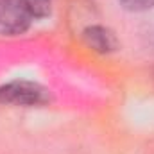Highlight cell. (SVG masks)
I'll use <instances>...</instances> for the list:
<instances>
[{
  "label": "cell",
  "mask_w": 154,
  "mask_h": 154,
  "mask_svg": "<svg viewBox=\"0 0 154 154\" xmlns=\"http://www.w3.org/2000/svg\"><path fill=\"white\" fill-rule=\"evenodd\" d=\"M52 102V93L36 81L16 79L0 86V104L14 108H43Z\"/></svg>",
  "instance_id": "6da1fadb"
},
{
  "label": "cell",
  "mask_w": 154,
  "mask_h": 154,
  "mask_svg": "<svg viewBox=\"0 0 154 154\" xmlns=\"http://www.w3.org/2000/svg\"><path fill=\"white\" fill-rule=\"evenodd\" d=\"M34 14L22 0H0V34L20 36L34 22Z\"/></svg>",
  "instance_id": "7a4b0ae2"
},
{
  "label": "cell",
  "mask_w": 154,
  "mask_h": 154,
  "mask_svg": "<svg viewBox=\"0 0 154 154\" xmlns=\"http://www.w3.org/2000/svg\"><path fill=\"white\" fill-rule=\"evenodd\" d=\"M81 38L90 50H93L97 54H102V56L113 54L120 48V41L116 38L115 31L106 27V25H97V23L88 25V27L82 29Z\"/></svg>",
  "instance_id": "3957f363"
},
{
  "label": "cell",
  "mask_w": 154,
  "mask_h": 154,
  "mask_svg": "<svg viewBox=\"0 0 154 154\" xmlns=\"http://www.w3.org/2000/svg\"><path fill=\"white\" fill-rule=\"evenodd\" d=\"M29 9L31 13L34 14V18H47L50 14V9H52V0H22Z\"/></svg>",
  "instance_id": "277c9868"
},
{
  "label": "cell",
  "mask_w": 154,
  "mask_h": 154,
  "mask_svg": "<svg viewBox=\"0 0 154 154\" xmlns=\"http://www.w3.org/2000/svg\"><path fill=\"white\" fill-rule=\"evenodd\" d=\"M118 4L129 13H145L154 9V0H118Z\"/></svg>",
  "instance_id": "5b68a950"
}]
</instances>
